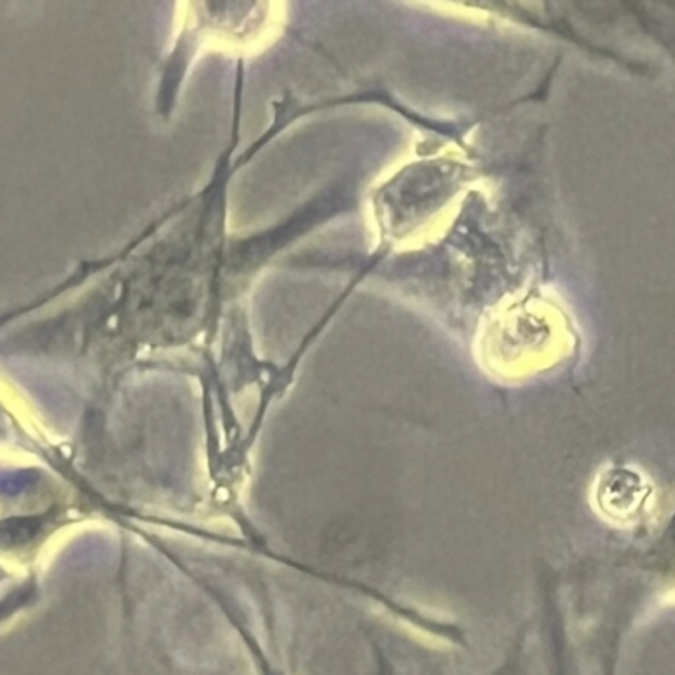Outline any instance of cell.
<instances>
[{"label":"cell","instance_id":"obj_1","mask_svg":"<svg viewBox=\"0 0 675 675\" xmlns=\"http://www.w3.org/2000/svg\"><path fill=\"white\" fill-rule=\"evenodd\" d=\"M598 487V502L603 503L604 513L611 517H626L638 512L648 495L646 482L632 474L629 470H614Z\"/></svg>","mask_w":675,"mask_h":675},{"label":"cell","instance_id":"obj_2","mask_svg":"<svg viewBox=\"0 0 675 675\" xmlns=\"http://www.w3.org/2000/svg\"><path fill=\"white\" fill-rule=\"evenodd\" d=\"M446 2L467 7V9L484 10V12H492L495 17H502L512 22L548 30V27H545L537 17H533L530 10L523 9L517 0H446Z\"/></svg>","mask_w":675,"mask_h":675}]
</instances>
